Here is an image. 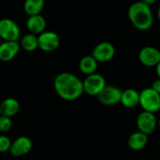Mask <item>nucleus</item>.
Masks as SVG:
<instances>
[{"label": "nucleus", "instance_id": "17", "mask_svg": "<svg viewBox=\"0 0 160 160\" xmlns=\"http://www.w3.org/2000/svg\"><path fill=\"white\" fill-rule=\"evenodd\" d=\"M98 62L95 59V57L91 55H85L83 56L79 63V68L82 73L87 75L96 73L97 68H98Z\"/></svg>", "mask_w": 160, "mask_h": 160}, {"label": "nucleus", "instance_id": "6", "mask_svg": "<svg viewBox=\"0 0 160 160\" xmlns=\"http://www.w3.org/2000/svg\"><path fill=\"white\" fill-rule=\"evenodd\" d=\"M158 126V122L153 112L142 111L137 117V128L139 131L146 135L154 133Z\"/></svg>", "mask_w": 160, "mask_h": 160}, {"label": "nucleus", "instance_id": "14", "mask_svg": "<svg viewBox=\"0 0 160 160\" xmlns=\"http://www.w3.org/2000/svg\"><path fill=\"white\" fill-rule=\"evenodd\" d=\"M20 107V103L16 98H7L0 103V115L11 118L19 112Z\"/></svg>", "mask_w": 160, "mask_h": 160}, {"label": "nucleus", "instance_id": "3", "mask_svg": "<svg viewBox=\"0 0 160 160\" xmlns=\"http://www.w3.org/2000/svg\"><path fill=\"white\" fill-rule=\"evenodd\" d=\"M140 105L143 111L153 113L158 112L160 110V94L152 87L144 88L140 92Z\"/></svg>", "mask_w": 160, "mask_h": 160}, {"label": "nucleus", "instance_id": "12", "mask_svg": "<svg viewBox=\"0 0 160 160\" xmlns=\"http://www.w3.org/2000/svg\"><path fill=\"white\" fill-rule=\"evenodd\" d=\"M21 44L18 41H4L0 45V60L11 61L20 52Z\"/></svg>", "mask_w": 160, "mask_h": 160}, {"label": "nucleus", "instance_id": "13", "mask_svg": "<svg viewBox=\"0 0 160 160\" xmlns=\"http://www.w3.org/2000/svg\"><path fill=\"white\" fill-rule=\"evenodd\" d=\"M46 25H47V23H46L45 18L40 14L28 16V18L26 20L27 30L30 33L38 35V36L45 31Z\"/></svg>", "mask_w": 160, "mask_h": 160}, {"label": "nucleus", "instance_id": "24", "mask_svg": "<svg viewBox=\"0 0 160 160\" xmlns=\"http://www.w3.org/2000/svg\"><path fill=\"white\" fill-rule=\"evenodd\" d=\"M156 72H157L158 78H159L160 79V62L157 65V67H156Z\"/></svg>", "mask_w": 160, "mask_h": 160}, {"label": "nucleus", "instance_id": "16", "mask_svg": "<svg viewBox=\"0 0 160 160\" xmlns=\"http://www.w3.org/2000/svg\"><path fill=\"white\" fill-rule=\"evenodd\" d=\"M148 142V135L141 132L136 131L132 133L128 139V145L133 151H140L142 150Z\"/></svg>", "mask_w": 160, "mask_h": 160}, {"label": "nucleus", "instance_id": "10", "mask_svg": "<svg viewBox=\"0 0 160 160\" xmlns=\"http://www.w3.org/2000/svg\"><path fill=\"white\" fill-rule=\"evenodd\" d=\"M32 147L33 142L30 138L26 136H20L12 142L9 149V154L12 157L20 158L27 155L32 150Z\"/></svg>", "mask_w": 160, "mask_h": 160}, {"label": "nucleus", "instance_id": "20", "mask_svg": "<svg viewBox=\"0 0 160 160\" xmlns=\"http://www.w3.org/2000/svg\"><path fill=\"white\" fill-rule=\"evenodd\" d=\"M12 128V120L10 117L0 115V132L7 133Z\"/></svg>", "mask_w": 160, "mask_h": 160}, {"label": "nucleus", "instance_id": "26", "mask_svg": "<svg viewBox=\"0 0 160 160\" xmlns=\"http://www.w3.org/2000/svg\"><path fill=\"white\" fill-rule=\"evenodd\" d=\"M158 128H160V119H159V121H158Z\"/></svg>", "mask_w": 160, "mask_h": 160}, {"label": "nucleus", "instance_id": "7", "mask_svg": "<svg viewBox=\"0 0 160 160\" xmlns=\"http://www.w3.org/2000/svg\"><path fill=\"white\" fill-rule=\"evenodd\" d=\"M92 55L98 63H107L114 57L115 47L109 41L99 42L94 47Z\"/></svg>", "mask_w": 160, "mask_h": 160}, {"label": "nucleus", "instance_id": "1", "mask_svg": "<svg viewBox=\"0 0 160 160\" xmlns=\"http://www.w3.org/2000/svg\"><path fill=\"white\" fill-rule=\"evenodd\" d=\"M53 87L56 94L67 101L76 100L84 93L82 81L70 72L59 73L54 78Z\"/></svg>", "mask_w": 160, "mask_h": 160}, {"label": "nucleus", "instance_id": "11", "mask_svg": "<svg viewBox=\"0 0 160 160\" xmlns=\"http://www.w3.org/2000/svg\"><path fill=\"white\" fill-rule=\"evenodd\" d=\"M139 60L145 67H157L160 62V51L153 46H145L139 52Z\"/></svg>", "mask_w": 160, "mask_h": 160}, {"label": "nucleus", "instance_id": "25", "mask_svg": "<svg viewBox=\"0 0 160 160\" xmlns=\"http://www.w3.org/2000/svg\"><path fill=\"white\" fill-rule=\"evenodd\" d=\"M158 20L160 21V4L158 6Z\"/></svg>", "mask_w": 160, "mask_h": 160}, {"label": "nucleus", "instance_id": "18", "mask_svg": "<svg viewBox=\"0 0 160 160\" xmlns=\"http://www.w3.org/2000/svg\"><path fill=\"white\" fill-rule=\"evenodd\" d=\"M44 5V0H25L23 3V9L28 16L37 15L40 14Z\"/></svg>", "mask_w": 160, "mask_h": 160}, {"label": "nucleus", "instance_id": "4", "mask_svg": "<svg viewBox=\"0 0 160 160\" xmlns=\"http://www.w3.org/2000/svg\"><path fill=\"white\" fill-rule=\"evenodd\" d=\"M83 91L89 96H98L99 93L104 89L106 84L105 78L99 73H93L87 75L82 81Z\"/></svg>", "mask_w": 160, "mask_h": 160}, {"label": "nucleus", "instance_id": "2", "mask_svg": "<svg viewBox=\"0 0 160 160\" xmlns=\"http://www.w3.org/2000/svg\"><path fill=\"white\" fill-rule=\"evenodd\" d=\"M128 16L134 27L141 31H147L154 24V15L151 7L142 1L135 2L129 6Z\"/></svg>", "mask_w": 160, "mask_h": 160}, {"label": "nucleus", "instance_id": "21", "mask_svg": "<svg viewBox=\"0 0 160 160\" xmlns=\"http://www.w3.org/2000/svg\"><path fill=\"white\" fill-rule=\"evenodd\" d=\"M11 143H12V142L10 141V139L8 136L1 134L0 135V153L3 154V153L9 152Z\"/></svg>", "mask_w": 160, "mask_h": 160}, {"label": "nucleus", "instance_id": "22", "mask_svg": "<svg viewBox=\"0 0 160 160\" xmlns=\"http://www.w3.org/2000/svg\"><path fill=\"white\" fill-rule=\"evenodd\" d=\"M156 92H158V94H160V79L159 78H158V79H156L154 82H153V83H152V86H151Z\"/></svg>", "mask_w": 160, "mask_h": 160}, {"label": "nucleus", "instance_id": "9", "mask_svg": "<svg viewBox=\"0 0 160 160\" xmlns=\"http://www.w3.org/2000/svg\"><path fill=\"white\" fill-rule=\"evenodd\" d=\"M38 48L44 52H52L60 45V38L53 31H44L38 36Z\"/></svg>", "mask_w": 160, "mask_h": 160}, {"label": "nucleus", "instance_id": "19", "mask_svg": "<svg viewBox=\"0 0 160 160\" xmlns=\"http://www.w3.org/2000/svg\"><path fill=\"white\" fill-rule=\"evenodd\" d=\"M21 48L26 52H33L38 48V35L29 33L24 35L21 39Z\"/></svg>", "mask_w": 160, "mask_h": 160}, {"label": "nucleus", "instance_id": "5", "mask_svg": "<svg viewBox=\"0 0 160 160\" xmlns=\"http://www.w3.org/2000/svg\"><path fill=\"white\" fill-rule=\"evenodd\" d=\"M21 37V30L17 22L11 19L0 20V38L4 41H18Z\"/></svg>", "mask_w": 160, "mask_h": 160}, {"label": "nucleus", "instance_id": "27", "mask_svg": "<svg viewBox=\"0 0 160 160\" xmlns=\"http://www.w3.org/2000/svg\"><path fill=\"white\" fill-rule=\"evenodd\" d=\"M1 43H2V38H0V45H1Z\"/></svg>", "mask_w": 160, "mask_h": 160}, {"label": "nucleus", "instance_id": "8", "mask_svg": "<svg viewBox=\"0 0 160 160\" xmlns=\"http://www.w3.org/2000/svg\"><path fill=\"white\" fill-rule=\"evenodd\" d=\"M123 91L114 85H106L99 93L98 98L99 102L105 106H113L121 102Z\"/></svg>", "mask_w": 160, "mask_h": 160}, {"label": "nucleus", "instance_id": "15", "mask_svg": "<svg viewBox=\"0 0 160 160\" xmlns=\"http://www.w3.org/2000/svg\"><path fill=\"white\" fill-rule=\"evenodd\" d=\"M124 107L132 109L140 105V92L133 88H128L123 91L121 102Z\"/></svg>", "mask_w": 160, "mask_h": 160}, {"label": "nucleus", "instance_id": "23", "mask_svg": "<svg viewBox=\"0 0 160 160\" xmlns=\"http://www.w3.org/2000/svg\"><path fill=\"white\" fill-rule=\"evenodd\" d=\"M142 2H143L144 4H146V5L151 7L152 5H154L157 2V0H142Z\"/></svg>", "mask_w": 160, "mask_h": 160}]
</instances>
